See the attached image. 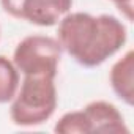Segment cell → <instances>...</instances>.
<instances>
[{
    "label": "cell",
    "instance_id": "277c9868",
    "mask_svg": "<svg viewBox=\"0 0 134 134\" xmlns=\"http://www.w3.org/2000/svg\"><path fill=\"white\" fill-rule=\"evenodd\" d=\"M73 8V0H24L19 21L38 27H54Z\"/></svg>",
    "mask_w": 134,
    "mask_h": 134
},
{
    "label": "cell",
    "instance_id": "52a82bcc",
    "mask_svg": "<svg viewBox=\"0 0 134 134\" xmlns=\"http://www.w3.org/2000/svg\"><path fill=\"white\" fill-rule=\"evenodd\" d=\"M21 84V73L7 55H0V104H8L16 96Z\"/></svg>",
    "mask_w": 134,
    "mask_h": 134
},
{
    "label": "cell",
    "instance_id": "30bf717a",
    "mask_svg": "<svg viewBox=\"0 0 134 134\" xmlns=\"http://www.w3.org/2000/svg\"><path fill=\"white\" fill-rule=\"evenodd\" d=\"M110 2L118 8V11L126 18V21H132V14H134V0H110Z\"/></svg>",
    "mask_w": 134,
    "mask_h": 134
},
{
    "label": "cell",
    "instance_id": "6da1fadb",
    "mask_svg": "<svg viewBox=\"0 0 134 134\" xmlns=\"http://www.w3.org/2000/svg\"><path fill=\"white\" fill-rule=\"evenodd\" d=\"M128 40L126 25L112 14L70 11L57 24V41L84 68H96L114 57Z\"/></svg>",
    "mask_w": 134,
    "mask_h": 134
},
{
    "label": "cell",
    "instance_id": "7a4b0ae2",
    "mask_svg": "<svg viewBox=\"0 0 134 134\" xmlns=\"http://www.w3.org/2000/svg\"><path fill=\"white\" fill-rule=\"evenodd\" d=\"M58 104L55 77L22 76L16 96L10 103V118L16 126L32 128L47 121Z\"/></svg>",
    "mask_w": 134,
    "mask_h": 134
},
{
    "label": "cell",
    "instance_id": "8992f818",
    "mask_svg": "<svg viewBox=\"0 0 134 134\" xmlns=\"http://www.w3.org/2000/svg\"><path fill=\"white\" fill-rule=\"evenodd\" d=\"M109 82L112 92L126 106L134 104V52L126 51L110 68Z\"/></svg>",
    "mask_w": 134,
    "mask_h": 134
},
{
    "label": "cell",
    "instance_id": "9c48e42d",
    "mask_svg": "<svg viewBox=\"0 0 134 134\" xmlns=\"http://www.w3.org/2000/svg\"><path fill=\"white\" fill-rule=\"evenodd\" d=\"M22 3H24V0H0V7H2V10L7 14H10L11 18H14V19L21 18Z\"/></svg>",
    "mask_w": 134,
    "mask_h": 134
},
{
    "label": "cell",
    "instance_id": "ba28073f",
    "mask_svg": "<svg viewBox=\"0 0 134 134\" xmlns=\"http://www.w3.org/2000/svg\"><path fill=\"white\" fill-rule=\"evenodd\" d=\"M54 131L58 134H90L92 132L90 123L84 109L63 114L57 120Z\"/></svg>",
    "mask_w": 134,
    "mask_h": 134
},
{
    "label": "cell",
    "instance_id": "5b68a950",
    "mask_svg": "<svg viewBox=\"0 0 134 134\" xmlns=\"http://www.w3.org/2000/svg\"><path fill=\"white\" fill-rule=\"evenodd\" d=\"M84 112L88 118L92 132L103 134H129V128L125 121L123 114L109 101L96 99L90 101Z\"/></svg>",
    "mask_w": 134,
    "mask_h": 134
},
{
    "label": "cell",
    "instance_id": "3957f363",
    "mask_svg": "<svg viewBox=\"0 0 134 134\" xmlns=\"http://www.w3.org/2000/svg\"><path fill=\"white\" fill-rule=\"evenodd\" d=\"M62 54L63 49L57 38L29 35L16 44L11 60L22 76L41 74L57 77Z\"/></svg>",
    "mask_w": 134,
    "mask_h": 134
}]
</instances>
